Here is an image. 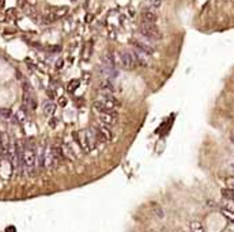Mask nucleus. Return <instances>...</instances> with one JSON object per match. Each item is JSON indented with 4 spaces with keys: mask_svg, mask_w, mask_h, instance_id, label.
<instances>
[{
    "mask_svg": "<svg viewBox=\"0 0 234 232\" xmlns=\"http://www.w3.org/2000/svg\"><path fill=\"white\" fill-rule=\"evenodd\" d=\"M90 53H91V48H89V45H86V46H84V49H83V53H82V57H83L84 61L89 60Z\"/></svg>",
    "mask_w": 234,
    "mask_h": 232,
    "instance_id": "19",
    "label": "nucleus"
},
{
    "mask_svg": "<svg viewBox=\"0 0 234 232\" xmlns=\"http://www.w3.org/2000/svg\"><path fill=\"white\" fill-rule=\"evenodd\" d=\"M144 4L147 6V8H159L162 6V0H144Z\"/></svg>",
    "mask_w": 234,
    "mask_h": 232,
    "instance_id": "14",
    "label": "nucleus"
},
{
    "mask_svg": "<svg viewBox=\"0 0 234 232\" xmlns=\"http://www.w3.org/2000/svg\"><path fill=\"white\" fill-rule=\"evenodd\" d=\"M102 65L108 68H114V53L106 52L102 56Z\"/></svg>",
    "mask_w": 234,
    "mask_h": 232,
    "instance_id": "11",
    "label": "nucleus"
},
{
    "mask_svg": "<svg viewBox=\"0 0 234 232\" xmlns=\"http://www.w3.org/2000/svg\"><path fill=\"white\" fill-rule=\"evenodd\" d=\"M0 115L4 118H10L12 115V113H11L10 109H0Z\"/></svg>",
    "mask_w": 234,
    "mask_h": 232,
    "instance_id": "20",
    "label": "nucleus"
},
{
    "mask_svg": "<svg viewBox=\"0 0 234 232\" xmlns=\"http://www.w3.org/2000/svg\"><path fill=\"white\" fill-rule=\"evenodd\" d=\"M79 84H80V80H78V79L71 80V82H70V84H68V87H67L68 92H72V91H75L76 88L79 87Z\"/></svg>",
    "mask_w": 234,
    "mask_h": 232,
    "instance_id": "17",
    "label": "nucleus"
},
{
    "mask_svg": "<svg viewBox=\"0 0 234 232\" xmlns=\"http://www.w3.org/2000/svg\"><path fill=\"white\" fill-rule=\"evenodd\" d=\"M63 64H64V61H63V60H59V61L56 63V68H57V69H61V68H63Z\"/></svg>",
    "mask_w": 234,
    "mask_h": 232,
    "instance_id": "25",
    "label": "nucleus"
},
{
    "mask_svg": "<svg viewBox=\"0 0 234 232\" xmlns=\"http://www.w3.org/2000/svg\"><path fill=\"white\" fill-rule=\"evenodd\" d=\"M120 63H121L122 68L128 69V71H132L135 67H138V64H136V60H135V57H133L132 52H128V50L120 53Z\"/></svg>",
    "mask_w": 234,
    "mask_h": 232,
    "instance_id": "4",
    "label": "nucleus"
},
{
    "mask_svg": "<svg viewBox=\"0 0 234 232\" xmlns=\"http://www.w3.org/2000/svg\"><path fill=\"white\" fill-rule=\"evenodd\" d=\"M22 160H23V170H26L30 175L34 174L35 168V148L33 143L24 145L23 153H22Z\"/></svg>",
    "mask_w": 234,
    "mask_h": 232,
    "instance_id": "1",
    "label": "nucleus"
},
{
    "mask_svg": "<svg viewBox=\"0 0 234 232\" xmlns=\"http://www.w3.org/2000/svg\"><path fill=\"white\" fill-rule=\"evenodd\" d=\"M95 130H97L101 136H103V139H105L106 141H112V140H113V134H112L110 129H109L106 125H103V124H98V125L95 126Z\"/></svg>",
    "mask_w": 234,
    "mask_h": 232,
    "instance_id": "10",
    "label": "nucleus"
},
{
    "mask_svg": "<svg viewBox=\"0 0 234 232\" xmlns=\"http://www.w3.org/2000/svg\"><path fill=\"white\" fill-rule=\"evenodd\" d=\"M227 187L234 190V178H229L227 179Z\"/></svg>",
    "mask_w": 234,
    "mask_h": 232,
    "instance_id": "24",
    "label": "nucleus"
},
{
    "mask_svg": "<svg viewBox=\"0 0 234 232\" xmlns=\"http://www.w3.org/2000/svg\"><path fill=\"white\" fill-rule=\"evenodd\" d=\"M21 2H23V0H21Z\"/></svg>",
    "mask_w": 234,
    "mask_h": 232,
    "instance_id": "27",
    "label": "nucleus"
},
{
    "mask_svg": "<svg viewBox=\"0 0 234 232\" xmlns=\"http://www.w3.org/2000/svg\"><path fill=\"white\" fill-rule=\"evenodd\" d=\"M57 102H59V106H61V107H65V106H67V98H65V96H60V98H59V101H57Z\"/></svg>",
    "mask_w": 234,
    "mask_h": 232,
    "instance_id": "22",
    "label": "nucleus"
},
{
    "mask_svg": "<svg viewBox=\"0 0 234 232\" xmlns=\"http://www.w3.org/2000/svg\"><path fill=\"white\" fill-rule=\"evenodd\" d=\"M5 18H7V17H5L4 14H0V22H3V20H5Z\"/></svg>",
    "mask_w": 234,
    "mask_h": 232,
    "instance_id": "26",
    "label": "nucleus"
},
{
    "mask_svg": "<svg viewBox=\"0 0 234 232\" xmlns=\"http://www.w3.org/2000/svg\"><path fill=\"white\" fill-rule=\"evenodd\" d=\"M222 212H223V215H225V216H226V217H227V218H230L231 221H234V213L231 212V210H230V212H229L227 209H223Z\"/></svg>",
    "mask_w": 234,
    "mask_h": 232,
    "instance_id": "21",
    "label": "nucleus"
},
{
    "mask_svg": "<svg viewBox=\"0 0 234 232\" xmlns=\"http://www.w3.org/2000/svg\"><path fill=\"white\" fill-rule=\"evenodd\" d=\"M54 17H56V19H60V18H63L64 15L68 14V8L67 7H60V8H56L54 10Z\"/></svg>",
    "mask_w": 234,
    "mask_h": 232,
    "instance_id": "15",
    "label": "nucleus"
},
{
    "mask_svg": "<svg viewBox=\"0 0 234 232\" xmlns=\"http://www.w3.org/2000/svg\"><path fill=\"white\" fill-rule=\"evenodd\" d=\"M151 206H152V213H154V216H157L158 218H163V217H165V210H163L159 205L155 204V202H152Z\"/></svg>",
    "mask_w": 234,
    "mask_h": 232,
    "instance_id": "12",
    "label": "nucleus"
},
{
    "mask_svg": "<svg viewBox=\"0 0 234 232\" xmlns=\"http://www.w3.org/2000/svg\"><path fill=\"white\" fill-rule=\"evenodd\" d=\"M99 90H101V94H102V95H113L114 86L110 80L105 79L99 83Z\"/></svg>",
    "mask_w": 234,
    "mask_h": 232,
    "instance_id": "9",
    "label": "nucleus"
},
{
    "mask_svg": "<svg viewBox=\"0 0 234 232\" xmlns=\"http://www.w3.org/2000/svg\"><path fill=\"white\" fill-rule=\"evenodd\" d=\"M132 55H133V57H135L136 64H138V65L147 67L150 64V55H147V53L140 52V50H138V49H133L132 50Z\"/></svg>",
    "mask_w": 234,
    "mask_h": 232,
    "instance_id": "7",
    "label": "nucleus"
},
{
    "mask_svg": "<svg viewBox=\"0 0 234 232\" xmlns=\"http://www.w3.org/2000/svg\"><path fill=\"white\" fill-rule=\"evenodd\" d=\"M57 122H59L57 118H50V120H49V126H50V128H56Z\"/></svg>",
    "mask_w": 234,
    "mask_h": 232,
    "instance_id": "23",
    "label": "nucleus"
},
{
    "mask_svg": "<svg viewBox=\"0 0 234 232\" xmlns=\"http://www.w3.org/2000/svg\"><path fill=\"white\" fill-rule=\"evenodd\" d=\"M129 44L133 46V49H138V50H140V52H144V53H147V55H150V56L155 52V48H154V45H152V41L144 38L143 36H140V38L129 39Z\"/></svg>",
    "mask_w": 234,
    "mask_h": 232,
    "instance_id": "3",
    "label": "nucleus"
},
{
    "mask_svg": "<svg viewBox=\"0 0 234 232\" xmlns=\"http://www.w3.org/2000/svg\"><path fill=\"white\" fill-rule=\"evenodd\" d=\"M54 111H56V105L54 103L48 102V103L44 105V114L45 115H53Z\"/></svg>",
    "mask_w": 234,
    "mask_h": 232,
    "instance_id": "13",
    "label": "nucleus"
},
{
    "mask_svg": "<svg viewBox=\"0 0 234 232\" xmlns=\"http://www.w3.org/2000/svg\"><path fill=\"white\" fill-rule=\"evenodd\" d=\"M222 196L225 197L226 199H233L234 198V190H231V189H229V187L222 189Z\"/></svg>",
    "mask_w": 234,
    "mask_h": 232,
    "instance_id": "18",
    "label": "nucleus"
},
{
    "mask_svg": "<svg viewBox=\"0 0 234 232\" xmlns=\"http://www.w3.org/2000/svg\"><path fill=\"white\" fill-rule=\"evenodd\" d=\"M73 139L76 140V143L79 144V147L84 151V152H90V144H89V139H87V133L86 130H80V132H75L73 133Z\"/></svg>",
    "mask_w": 234,
    "mask_h": 232,
    "instance_id": "5",
    "label": "nucleus"
},
{
    "mask_svg": "<svg viewBox=\"0 0 234 232\" xmlns=\"http://www.w3.org/2000/svg\"><path fill=\"white\" fill-rule=\"evenodd\" d=\"M139 33L140 36H143L144 38L150 39L152 42H157V41H161L162 39V33L161 30L154 25V23H141V26L139 27Z\"/></svg>",
    "mask_w": 234,
    "mask_h": 232,
    "instance_id": "2",
    "label": "nucleus"
},
{
    "mask_svg": "<svg viewBox=\"0 0 234 232\" xmlns=\"http://www.w3.org/2000/svg\"><path fill=\"white\" fill-rule=\"evenodd\" d=\"M190 229H192L193 232H203L204 227L201 225L200 221H192V223H190Z\"/></svg>",
    "mask_w": 234,
    "mask_h": 232,
    "instance_id": "16",
    "label": "nucleus"
},
{
    "mask_svg": "<svg viewBox=\"0 0 234 232\" xmlns=\"http://www.w3.org/2000/svg\"><path fill=\"white\" fill-rule=\"evenodd\" d=\"M98 121L106 126H114L117 124V115L109 114V113H97Z\"/></svg>",
    "mask_w": 234,
    "mask_h": 232,
    "instance_id": "6",
    "label": "nucleus"
},
{
    "mask_svg": "<svg viewBox=\"0 0 234 232\" xmlns=\"http://www.w3.org/2000/svg\"><path fill=\"white\" fill-rule=\"evenodd\" d=\"M158 20V15L154 12V10L146 8L141 11V22L144 23H155Z\"/></svg>",
    "mask_w": 234,
    "mask_h": 232,
    "instance_id": "8",
    "label": "nucleus"
}]
</instances>
